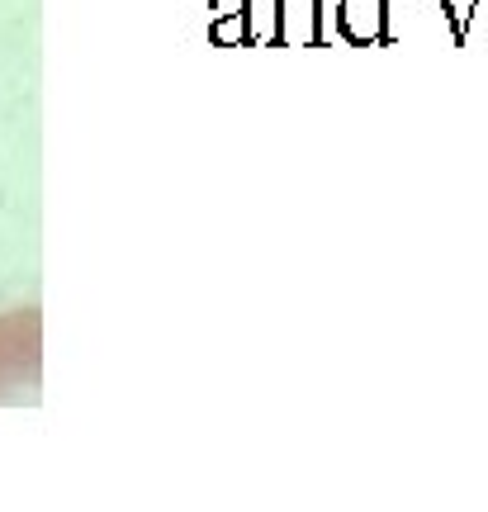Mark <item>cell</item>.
Here are the masks:
<instances>
[{"label":"cell","instance_id":"obj_1","mask_svg":"<svg viewBox=\"0 0 488 512\" xmlns=\"http://www.w3.org/2000/svg\"><path fill=\"white\" fill-rule=\"evenodd\" d=\"M342 29L356 43L384 38V0H342Z\"/></svg>","mask_w":488,"mask_h":512},{"label":"cell","instance_id":"obj_2","mask_svg":"<svg viewBox=\"0 0 488 512\" xmlns=\"http://www.w3.org/2000/svg\"><path fill=\"white\" fill-rule=\"evenodd\" d=\"M441 5H455V10H451V15H455V29L465 34V19H470V10H465V5H474V0H441Z\"/></svg>","mask_w":488,"mask_h":512}]
</instances>
